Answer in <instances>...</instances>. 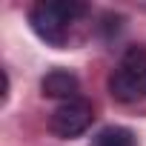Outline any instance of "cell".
<instances>
[{
	"label": "cell",
	"instance_id": "cell-1",
	"mask_svg": "<svg viewBox=\"0 0 146 146\" xmlns=\"http://www.w3.org/2000/svg\"><path fill=\"white\" fill-rule=\"evenodd\" d=\"M86 6L83 3H72V0H46L37 3L29 15V23L35 29V35L52 46H63L69 37V26L75 23L78 15H83Z\"/></svg>",
	"mask_w": 146,
	"mask_h": 146
},
{
	"label": "cell",
	"instance_id": "cell-2",
	"mask_svg": "<svg viewBox=\"0 0 146 146\" xmlns=\"http://www.w3.org/2000/svg\"><path fill=\"white\" fill-rule=\"evenodd\" d=\"M109 95L117 103H137L146 95V52L132 46L109 75Z\"/></svg>",
	"mask_w": 146,
	"mask_h": 146
},
{
	"label": "cell",
	"instance_id": "cell-3",
	"mask_svg": "<svg viewBox=\"0 0 146 146\" xmlns=\"http://www.w3.org/2000/svg\"><path fill=\"white\" fill-rule=\"evenodd\" d=\"M92 120H95V109H92V103L89 100H83V98H75V100H66V103H60L54 112H52V117H49V129L57 135V137H78V135H83L89 126H92Z\"/></svg>",
	"mask_w": 146,
	"mask_h": 146
},
{
	"label": "cell",
	"instance_id": "cell-5",
	"mask_svg": "<svg viewBox=\"0 0 146 146\" xmlns=\"http://www.w3.org/2000/svg\"><path fill=\"white\" fill-rule=\"evenodd\" d=\"M95 146H137V143H135V135L126 126H106L95 137Z\"/></svg>",
	"mask_w": 146,
	"mask_h": 146
},
{
	"label": "cell",
	"instance_id": "cell-4",
	"mask_svg": "<svg viewBox=\"0 0 146 146\" xmlns=\"http://www.w3.org/2000/svg\"><path fill=\"white\" fill-rule=\"evenodd\" d=\"M40 89H43V95L46 98H54V100H75L78 98V92H80V80H78V75H72V72H66V69H52L49 75L40 80Z\"/></svg>",
	"mask_w": 146,
	"mask_h": 146
}]
</instances>
